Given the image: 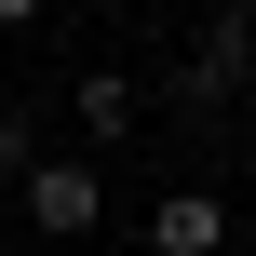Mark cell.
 <instances>
[{
  "mask_svg": "<svg viewBox=\"0 0 256 256\" xmlns=\"http://www.w3.org/2000/svg\"><path fill=\"white\" fill-rule=\"evenodd\" d=\"M14 202H27V230L68 256V243H94V216H108V176L94 162H27L14 176Z\"/></svg>",
  "mask_w": 256,
  "mask_h": 256,
  "instance_id": "obj_1",
  "label": "cell"
},
{
  "mask_svg": "<svg viewBox=\"0 0 256 256\" xmlns=\"http://www.w3.org/2000/svg\"><path fill=\"white\" fill-rule=\"evenodd\" d=\"M243 81H256V0H243V14H202V40H189V81H176V94H189V108H230Z\"/></svg>",
  "mask_w": 256,
  "mask_h": 256,
  "instance_id": "obj_2",
  "label": "cell"
},
{
  "mask_svg": "<svg viewBox=\"0 0 256 256\" xmlns=\"http://www.w3.org/2000/svg\"><path fill=\"white\" fill-rule=\"evenodd\" d=\"M148 256H230V202L216 189H162L148 202Z\"/></svg>",
  "mask_w": 256,
  "mask_h": 256,
  "instance_id": "obj_3",
  "label": "cell"
},
{
  "mask_svg": "<svg viewBox=\"0 0 256 256\" xmlns=\"http://www.w3.org/2000/svg\"><path fill=\"white\" fill-rule=\"evenodd\" d=\"M68 108H81V135H94V148H122V135L148 122V94H135L122 68H81V81H68Z\"/></svg>",
  "mask_w": 256,
  "mask_h": 256,
  "instance_id": "obj_4",
  "label": "cell"
},
{
  "mask_svg": "<svg viewBox=\"0 0 256 256\" xmlns=\"http://www.w3.org/2000/svg\"><path fill=\"white\" fill-rule=\"evenodd\" d=\"M27 162H40V135H27V108H0V189H14Z\"/></svg>",
  "mask_w": 256,
  "mask_h": 256,
  "instance_id": "obj_5",
  "label": "cell"
},
{
  "mask_svg": "<svg viewBox=\"0 0 256 256\" xmlns=\"http://www.w3.org/2000/svg\"><path fill=\"white\" fill-rule=\"evenodd\" d=\"M0 27H40V0H0Z\"/></svg>",
  "mask_w": 256,
  "mask_h": 256,
  "instance_id": "obj_6",
  "label": "cell"
},
{
  "mask_svg": "<svg viewBox=\"0 0 256 256\" xmlns=\"http://www.w3.org/2000/svg\"><path fill=\"white\" fill-rule=\"evenodd\" d=\"M230 243H256V202H230Z\"/></svg>",
  "mask_w": 256,
  "mask_h": 256,
  "instance_id": "obj_7",
  "label": "cell"
},
{
  "mask_svg": "<svg viewBox=\"0 0 256 256\" xmlns=\"http://www.w3.org/2000/svg\"><path fill=\"white\" fill-rule=\"evenodd\" d=\"M243 176H256V122H243Z\"/></svg>",
  "mask_w": 256,
  "mask_h": 256,
  "instance_id": "obj_8",
  "label": "cell"
}]
</instances>
